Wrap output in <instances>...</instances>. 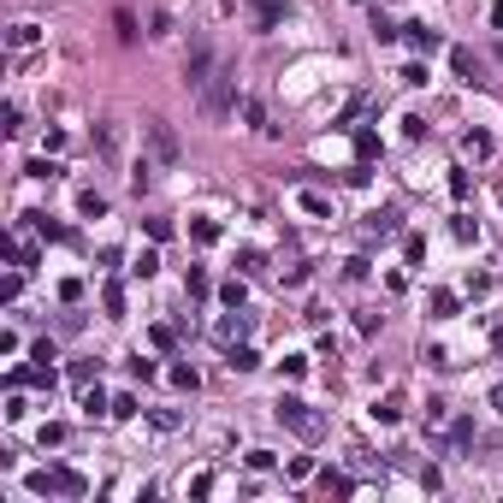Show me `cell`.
<instances>
[{"label":"cell","instance_id":"obj_3","mask_svg":"<svg viewBox=\"0 0 503 503\" xmlns=\"http://www.w3.org/2000/svg\"><path fill=\"white\" fill-rule=\"evenodd\" d=\"M148 137H154V148H160V154H166V160H172V154H178V142H172V130H166V125H148Z\"/></svg>","mask_w":503,"mask_h":503},{"label":"cell","instance_id":"obj_1","mask_svg":"<svg viewBox=\"0 0 503 503\" xmlns=\"http://www.w3.org/2000/svg\"><path fill=\"white\" fill-rule=\"evenodd\" d=\"M278 421H290L302 439H320V421H314V414H308V402H296V397H284V402H278Z\"/></svg>","mask_w":503,"mask_h":503},{"label":"cell","instance_id":"obj_2","mask_svg":"<svg viewBox=\"0 0 503 503\" xmlns=\"http://www.w3.org/2000/svg\"><path fill=\"white\" fill-rule=\"evenodd\" d=\"M231 107V77H213V89H208V113H225Z\"/></svg>","mask_w":503,"mask_h":503}]
</instances>
